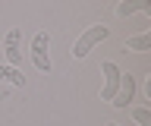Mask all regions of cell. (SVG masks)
Returning a JSON list of instances; mask_svg holds the SVG:
<instances>
[{"label": "cell", "instance_id": "obj_6", "mask_svg": "<svg viewBox=\"0 0 151 126\" xmlns=\"http://www.w3.org/2000/svg\"><path fill=\"white\" fill-rule=\"evenodd\" d=\"M132 13H151V0H120L116 3V16L126 19Z\"/></svg>", "mask_w": 151, "mask_h": 126}, {"label": "cell", "instance_id": "obj_8", "mask_svg": "<svg viewBox=\"0 0 151 126\" xmlns=\"http://www.w3.org/2000/svg\"><path fill=\"white\" fill-rule=\"evenodd\" d=\"M126 50H139V54L151 50V35H148V32H142V35H132V38H126Z\"/></svg>", "mask_w": 151, "mask_h": 126}, {"label": "cell", "instance_id": "obj_10", "mask_svg": "<svg viewBox=\"0 0 151 126\" xmlns=\"http://www.w3.org/2000/svg\"><path fill=\"white\" fill-rule=\"evenodd\" d=\"M107 126H120V123H107Z\"/></svg>", "mask_w": 151, "mask_h": 126}, {"label": "cell", "instance_id": "obj_5", "mask_svg": "<svg viewBox=\"0 0 151 126\" xmlns=\"http://www.w3.org/2000/svg\"><path fill=\"white\" fill-rule=\"evenodd\" d=\"M19 41H22V32L9 29V35H6V60H9V66H19V63H22V48H19Z\"/></svg>", "mask_w": 151, "mask_h": 126}, {"label": "cell", "instance_id": "obj_1", "mask_svg": "<svg viewBox=\"0 0 151 126\" xmlns=\"http://www.w3.org/2000/svg\"><path fill=\"white\" fill-rule=\"evenodd\" d=\"M110 35V29L107 25H91V29H85L79 38H76V44H73V57L76 60H82V57H88V50L91 48H98L104 38Z\"/></svg>", "mask_w": 151, "mask_h": 126}, {"label": "cell", "instance_id": "obj_4", "mask_svg": "<svg viewBox=\"0 0 151 126\" xmlns=\"http://www.w3.org/2000/svg\"><path fill=\"white\" fill-rule=\"evenodd\" d=\"M132 101H135V76H132V73H123V79H120V91L113 95L110 104L120 107V110H126Z\"/></svg>", "mask_w": 151, "mask_h": 126}, {"label": "cell", "instance_id": "obj_3", "mask_svg": "<svg viewBox=\"0 0 151 126\" xmlns=\"http://www.w3.org/2000/svg\"><path fill=\"white\" fill-rule=\"evenodd\" d=\"M101 73H104L101 101H113V95L120 91V79H123V73H120V66H116V63H110V60H104V63H101Z\"/></svg>", "mask_w": 151, "mask_h": 126}, {"label": "cell", "instance_id": "obj_9", "mask_svg": "<svg viewBox=\"0 0 151 126\" xmlns=\"http://www.w3.org/2000/svg\"><path fill=\"white\" fill-rule=\"evenodd\" d=\"M132 117L139 126H151V107H132Z\"/></svg>", "mask_w": 151, "mask_h": 126}, {"label": "cell", "instance_id": "obj_2", "mask_svg": "<svg viewBox=\"0 0 151 126\" xmlns=\"http://www.w3.org/2000/svg\"><path fill=\"white\" fill-rule=\"evenodd\" d=\"M32 60L41 73H50V35L47 32H38L35 41H32Z\"/></svg>", "mask_w": 151, "mask_h": 126}, {"label": "cell", "instance_id": "obj_7", "mask_svg": "<svg viewBox=\"0 0 151 126\" xmlns=\"http://www.w3.org/2000/svg\"><path fill=\"white\" fill-rule=\"evenodd\" d=\"M0 79H3V82H9V85H16V88H25V76H22V73H19L16 66H0Z\"/></svg>", "mask_w": 151, "mask_h": 126}]
</instances>
